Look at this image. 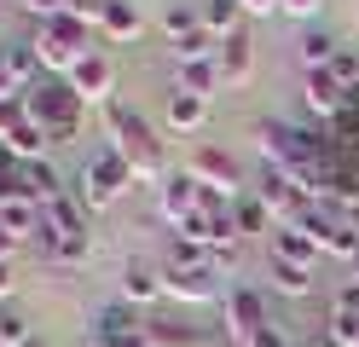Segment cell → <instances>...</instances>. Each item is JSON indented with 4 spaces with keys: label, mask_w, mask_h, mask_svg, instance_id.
Instances as JSON below:
<instances>
[{
    "label": "cell",
    "mask_w": 359,
    "mask_h": 347,
    "mask_svg": "<svg viewBox=\"0 0 359 347\" xmlns=\"http://www.w3.org/2000/svg\"><path fill=\"white\" fill-rule=\"evenodd\" d=\"M104 128H110V151H122V162L133 168V179H151V185L168 179L163 139L140 122V110H133V104H116V99H110V104H104Z\"/></svg>",
    "instance_id": "obj_1"
},
{
    "label": "cell",
    "mask_w": 359,
    "mask_h": 347,
    "mask_svg": "<svg viewBox=\"0 0 359 347\" xmlns=\"http://www.w3.org/2000/svg\"><path fill=\"white\" fill-rule=\"evenodd\" d=\"M133 191V168L122 162V151H93L81 162V179H76V197L87 203V208H110V203H122Z\"/></svg>",
    "instance_id": "obj_2"
},
{
    "label": "cell",
    "mask_w": 359,
    "mask_h": 347,
    "mask_svg": "<svg viewBox=\"0 0 359 347\" xmlns=\"http://www.w3.org/2000/svg\"><path fill=\"white\" fill-rule=\"evenodd\" d=\"M24 110L47 128V139H76L81 133V99H76L70 81H35L24 93Z\"/></svg>",
    "instance_id": "obj_3"
},
{
    "label": "cell",
    "mask_w": 359,
    "mask_h": 347,
    "mask_svg": "<svg viewBox=\"0 0 359 347\" xmlns=\"http://www.w3.org/2000/svg\"><path fill=\"white\" fill-rule=\"evenodd\" d=\"M29 46H35L41 69H53V76H70V69H76L87 53H93V46H87V29H81L70 12H64V18H47V23L35 29V41H29Z\"/></svg>",
    "instance_id": "obj_4"
},
{
    "label": "cell",
    "mask_w": 359,
    "mask_h": 347,
    "mask_svg": "<svg viewBox=\"0 0 359 347\" xmlns=\"http://www.w3.org/2000/svg\"><path fill=\"white\" fill-rule=\"evenodd\" d=\"M255 203L273 215V226H302V215L313 208V197L302 191V185L284 168H266V162H261V179H255Z\"/></svg>",
    "instance_id": "obj_5"
},
{
    "label": "cell",
    "mask_w": 359,
    "mask_h": 347,
    "mask_svg": "<svg viewBox=\"0 0 359 347\" xmlns=\"http://www.w3.org/2000/svg\"><path fill=\"white\" fill-rule=\"evenodd\" d=\"M296 231H307V238L319 243V254H336V261H353V254H359V231H353L342 215H330L325 203H313Z\"/></svg>",
    "instance_id": "obj_6"
},
{
    "label": "cell",
    "mask_w": 359,
    "mask_h": 347,
    "mask_svg": "<svg viewBox=\"0 0 359 347\" xmlns=\"http://www.w3.org/2000/svg\"><path fill=\"white\" fill-rule=\"evenodd\" d=\"M261 324H273L261 313V295L243 290V284H226V295H220V330H226V341L250 347V336L261 330Z\"/></svg>",
    "instance_id": "obj_7"
},
{
    "label": "cell",
    "mask_w": 359,
    "mask_h": 347,
    "mask_svg": "<svg viewBox=\"0 0 359 347\" xmlns=\"http://www.w3.org/2000/svg\"><path fill=\"white\" fill-rule=\"evenodd\" d=\"M93 347H151L145 341V318L128 301H110L93 313Z\"/></svg>",
    "instance_id": "obj_8"
},
{
    "label": "cell",
    "mask_w": 359,
    "mask_h": 347,
    "mask_svg": "<svg viewBox=\"0 0 359 347\" xmlns=\"http://www.w3.org/2000/svg\"><path fill=\"white\" fill-rule=\"evenodd\" d=\"M163 295L191 301V307H203V301H215V307H220L226 284H220L215 266H163Z\"/></svg>",
    "instance_id": "obj_9"
},
{
    "label": "cell",
    "mask_w": 359,
    "mask_h": 347,
    "mask_svg": "<svg viewBox=\"0 0 359 347\" xmlns=\"http://www.w3.org/2000/svg\"><path fill=\"white\" fill-rule=\"evenodd\" d=\"M197 185H215V191H226L238 197V185H243V168H238V156L232 151H220V145H203V151H191V168H186Z\"/></svg>",
    "instance_id": "obj_10"
},
{
    "label": "cell",
    "mask_w": 359,
    "mask_h": 347,
    "mask_svg": "<svg viewBox=\"0 0 359 347\" xmlns=\"http://www.w3.org/2000/svg\"><path fill=\"white\" fill-rule=\"evenodd\" d=\"M116 290L128 307H156L163 301V266H151L145 254H128L122 272H116Z\"/></svg>",
    "instance_id": "obj_11"
},
{
    "label": "cell",
    "mask_w": 359,
    "mask_h": 347,
    "mask_svg": "<svg viewBox=\"0 0 359 347\" xmlns=\"http://www.w3.org/2000/svg\"><path fill=\"white\" fill-rule=\"evenodd\" d=\"M64 81L76 87V99H81V104H110V93H116V64H110L104 53H87Z\"/></svg>",
    "instance_id": "obj_12"
},
{
    "label": "cell",
    "mask_w": 359,
    "mask_h": 347,
    "mask_svg": "<svg viewBox=\"0 0 359 347\" xmlns=\"http://www.w3.org/2000/svg\"><path fill=\"white\" fill-rule=\"evenodd\" d=\"M215 69H220V87H250L255 81V35L250 29H232L226 41H220Z\"/></svg>",
    "instance_id": "obj_13"
},
{
    "label": "cell",
    "mask_w": 359,
    "mask_h": 347,
    "mask_svg": "<svg viewBox=\"0 0 359 347\" xmlns=\"http://www.w3.org/2000/svg\"><path fill=\"white\" fill-rule=\"evenodd\" d=\"M302 99H307V116L319 122H336L348 110V87L330 76V69H302Z\"/></svg>",
    "instance_id": "obj_14"
},
{
    "label": "cell",
    "mask_w": 359,
    "mask_h": 347,
    "mask_svg": "<svg viewBox=\"0 0 359 347\" xmlns=\"http://www.w3.org/2000/svg\"><path fill=\"white\" fill-rule=\"evenodd\" d=\"M156 215L180 231V226L197 215V179H191V174H168L163 185H156Z\"/></svg>",
    "instance_id": "obj_15"
},
{
    "label": "cell",
    "mask_w": 359,
    "mask_h": 347,
    "mask_svg": "<svg viewBox=\"0 0 359 347\" xmlns=\"http://www.w3.org/2000/svg\"><path fill=\"white\" fill-rule=\"evenodd\" d=\"M47 145H53V139H47V128H41L29 110H24V122L0 139V151H6L12 162H47Z\"/></svg>",
    "instance_id": "obj_16"
},
{
    "label": "cell",
    "mask_w": 359,
    "mask_h": 347,
    "mask_svg": "<svg viewBox=\"0 0 359 347\" xmlns=\"http://www.w3.org/2000/svg\"><path fill=\"white\" fill-rule=\"evenodd\" d=\"M140 29H145V18H140V6L133 0H104V12H99V35H110V41H140Z\"/></svg>",
    "instance_id": "obj_17"
},
{
    "label": "cell",
    "mask_w": 359,
    "mask_h": 347,
    "mask_svg": "<svg viewBox=\"0 0 359 347\" xmlns=\"http://www.w3.org/2000/svg\"><path fill=\"white\" fill-rule=\"evenodd\" d=\"M266 254H273V261H296V266H319V243H313L307 238V231H296V226H278L273 231V249H266Z\"/></svg>",
    "instance_id": "obj_18"
},
{
    "label": "cell",
    "mask_w": 359,
    "mask_h": 347,
    "mask_svg": "<svg viewBox=\"0 0 359 347\" xmlns=\"http://www.w3.org/2000/svg\"><path fill=\"white\" fill-rule=\"evenodd\" d=\"M203 122H209V99L174 87V93H168V128H174V133H197Z\"/></svg>",
    "instance_id": "obj_19"
},
{
    "label": "cell",
    "mask_w": 359,
    "mask_h": 347,
    "mask_svg": "<svg viewBox=\"0 0 359 347\" xmlns=\"http://www.w3.org/2000/svg\"><path fill=\"white\" fill-rule=\"evenodd\" d=\"M0 64H6V76L18 81V93H29V87H35V76H41V58H35V46H29V41L0 46Z\"/></svg>",
    "instance_id": "obj_20"
},
{
    "label": "cell",
    "mask_w": 359,
    "mask_h": 347,
    "mask_svg": "<svg viewBox=\"0 0 359 347\" xmlns=\"http://www.w3.org/2000/svg\"><path fill=\"white\" fill-rule=\"evenodd\" d=\"M35 226H41V203H29V197L0 203V231H12L18 243H24V238H35Z\"/></svg>",
    "instance_id": "obj_21"
},
{
    "label": "cell",
    "mask_w": 359,
    "mask_h": 347,
    "mask_svg": "<svg viewBox=\"0 0 359 347\" xmlns=\"http://www.w3.org/2000/svg\"><path fill=\"white\" fill-rule=\"evenodd\" d=\"M238 18H243V6H238V0H203V6H197V23H203L215 41H226L232 29H243Z\"/></svg>",
    "instance_id": "obj_22"
},
{
    "label": "cell",
    "mask_w": 359,
    "mask_h": 347,
    "mask_svg": "<svg viewBox=\"0 0 359 347\" xmlns=\"http://www.w3.org/2000/svg\"><path fill=\"white\" fill-rule=\"evenodd\" d=\"M266 272H273V290H278V295H290V301L313 295V272H307V266H296V261H273V254H266Z\"/></svg>",
    "instance_id": "obj_23"
},
{
    "label": "cell",
    "mask_w": 359,
    "mask_h": 347,
    "mask_svg": "<svg viewBox=\"0 0 359 347\" xmlns=\"http://www.w3.org/2000/svg\"><path fill=\"white\" fill-rule=\"evenodd\" d=\"M145 341L151 347H197V330L180 318H145Z\"/></svg>",
    "instance_id": "obj_24"
},
{
    "label": "cell",
    "mask_w": 359,
    "mask_h": 347,
    "mask_svg": "<svg viewBox=\"0 0 359 347\" xmlns=\"http://www.w3.org/2000/svg\"><path fill=\"white\" fill-rule=\"evenodd\" d=\"M296 46H302V69H330V58H336V46H342V41H336L330 29H307Z\"/></svg>",
    "instance_id": "obj_25"
},
{
    "label": "cell",
    "mask_w": 359,
    "mask_h": 347,
    "mask_svg": "<svg viewBox=\"0 0 359 347\" xmlns=\"http://www.w3.org/2000/svg\"><path fill=\"white\" fill-rule=\"evenodd\" d=\"M41 215L58 226V238H76V231H87V215L76 208V197H70V191H64V197H53V203H41Z\"/></svg>",
    "instance_id": "obj_26"
},
{
    "label": "cell",
    "mask_w": 359,
    "mask_h": 347,
    "mask_svg": "<svg viewBox=\"0 0 359 347\" xmlns=\"http://www.w3.org/2000/svg\"><path fill=\"white\" fill-rule=\"evenodd\" d=\"M35 341V324H29V313L24 307H0V347H29Z\"/></svg>",
    "instance_id": "obj_27"
},
{
    "label": "cell",
    "mask_w": 359,
    "mask_h": 347,
    "mask_svg": "<svg viewBox=\"0 0 359 347\" xmlns=\"http://www.w3.org/2000/svg\"><path fill=\"white\" fill-rule=\"evenodd\" d=\"M168 53H174V64H209V58H220V41H215L209 29H197V35H186V41H174Z\"/></svg>",
    "instance_id": "obj_28"
},
{
    "label": "cell",
    "mask_w": 359,
    "mask_h": 347,
    "mask_svg": "<svg viewBox=\"0 0 359 347\" xmlns=\"http://www.w3.org/2000/svg\"><path fill=\"white\" fill-rule=\"evenodd\" d=\"M215 87H220L215 58H209V64H180V93H197V99H209Z\"/></svg>",
    "instance_id": "obj_29"
},
{
    "label": "cell",
    "mask_w": 359,
    "mask_h": 347,
    "mask_svg": "<svg viewBox=\"0 0 359 347\" xmlns=\"http://www.w3.org/2000/svg\"><path fill=\"white\" fill-rule=\"evenodd\" d=\"M232 215H238V231H243V238H261V231H273V215H266L255 197H238V203H232Z\"/></svg>",
    "instance_id": "obj_30"
},
{
    "label": "cell",
    "mask_w": 359,
    "mask_h": 347,
    "mask_svg": "<svg viewBox=\"0 0 359 347\" xmlns=\"http://www.w3.org/2000/svg\"><path fill=\"white\" fill-rule=\"evenodd\" d=\"M203 23H197V6H163V35H168V46L174 41H186V35H197Z\"/></svg>",
    "instance_id": "obj_31"
},
{
    "label": "cell",
    "mask_w": 359,
    "mask_h": 347,
    "mask_svg": "<svg viewBox=\"0 0 359 347\" xmlns=\"http://www.w3.org/2000/svg\"><path fill=\"white\" fill-rule=\"evenodd\" d=\"M330 76L342 81L348 93H359V46H336V58H330Z\"/></svg>",
    "instance_id": "obj_32"
},
{
    "label": "cell",
    "mask_w": 359,
    "mask_h": 347,
    "mask_svg": "<svg viewBox=\"0 0 359 347\" xmlns=\"http://www.w3.org/2000/svg\"><path fill=\"white\" fill-rule=\"evenodd\" d=\"M87 254H93V231H76V238H58V254H53V261H64V266H81Z\"/></svg>",
    "instance_id": "obj_33"
},
{
    "label": "cell",
    "mask_w": 359,
    "mask_h": 347,
    "mask_svg": "<svg viewBox=\"0 0 359 347\" xmlns=\"http://www.w3.org/2000/svg\"><path fill=\"white\" fill-rule=\"evenodd\" d=\"M24 12H35L41 23H47V18H64V12H70V0H24Z\"/></svg>",
    "instance_id": "obj_34"
},
{
    "label": "cell",
    "mask_w": 359,
    "mask_h": 347,
    "mask_svg": "<svg viewBox=\"0 0 359 347\" xmlns=\"http://www.w3.org/2000/svg\"><path fill=\"white\" fill-rule=\"evenodd\" d=\"M99 12H104V0H70V18L81 23V29H87V23H99Z\"/></svg>",
    "instance_id": "obj_35"
},
{
    "label": "cell",
    "mask_w": 359,
    "mask_h": 347,
    "mask_svg": "<svg viewBox=\"0 0 359 347\" xmlns=\"http://www.w3.org/2000/svg\"><path fill=\"white\" fill-rule=\"evenodd\" d=\"M250 347H290V341H284V330H278V324H261V330L250 336Z\"/></svg>",
    "instance_id": "obj_36"
},
{
    "label": "cell",
    "mask_w": 359,
    "mask_h": 347,
    "mask_svg": "<svg viewBox=\"0 0 359 347\" xmlns=\"http://www.w3.org/2000/svg\"><path fill=\"white\" fill-rule=\"evenodd\" d=\"M319 6H325V0H278V12H290V18H302V23H307L313 12H319Z\"/></svg>",
    "instance_id": "obj_37"
},
{
    "label": "cell",
    "mask_w": 359,
    "mask_h": 347,
    "mask_svg": "<svg viewBox=\"0 0 359 347\" xmlns=\"http://www.w3.org/2000/svg\"><path fill=\"white\" fill-rule=\"evenodd\" d=\"M12 295H18V266H12V261H0V307H6Z\"/></svg>",
    "instance_id": "obj_38"
},
{
    "label": "cell",
    "mask_w": 359,
    "mask_h": 347,
    "mask_svg": "<svg viewBox=\"0 0 359 347\" xmlns=\"http://www.w3.org/2000/svg\"><path fill=\"white\" fill-rule=\"evenodd\" d=\"M238 6H243V12H261V18H266V12H278V0H238Z\"/></svg>",
    "instance_id": "obj_39"
},
{
    "label": "cell",
    "mask_w": 359,
    "mask_h": 347,
    "mask_svg": "<svg viewBox=\"0 0 359 347\" xmlns=\"http://www.w3.org/2000/svg\"><path fill=\"white\" fill-rule=\"evenodd\" d=\"M12 249H18V238H12V231H0V261H12Z\"/></svg>",
    "instance_id": "obj_40"
},
{
    "label": "cell",
    "mask_w": 359,
    "mask_h": 347,
    "mask_svg": "<svg viewBox=\"0 0 359 347\" xmlns=\"http://www.w3.org/2000/svg\"><path fill=\"white\" fill-rule=\"evenodd\" d=\"M307 347H342V341H336V336H330V330H319V336H313V341H307Z\"/></svg>",
    "instance_id": "obj_41"
},
{
    "label": "cell",
    "mask_w": 359,
    "mask_h": 347,
    "mask_svg": "<svg viewBox=\"0 0 359 347\" xmlns=\"http://www.w3.org/2000/svg\"><path fill=\"white\" fill-rule=\"evenodd\" d=\"M342 290H348V295L359 301V266H353V278H348V284H342Z\"/></svg>",
    "instance_id": "obj_42"
},
{
    "label": "cell",
    "mask_w": 359,
    "mask_h": 347,
    "mask_svg": "<svg viewBox=\"0 0 359 347\" xmlns=\"http://www.w3.org/2000/svg\"><path fill=\"white\" fill-rule=\"evenodd\" d=\"M29 347H47V341H29Z\"/></svg>",
    "instance_id": "obj_43"
},
{
    "label": "cell",
    "mask_w": 359,
    "mask_h": 347,
    "mask_svg": "<svg viewBox=\"0 0 359 347\" xmlns=\"http://www.w3.org/2000/svg\"><path fill=\"white\" fill-rule=\"evenodd\" d=\"M353 266H359V254H353Z\"/></svg>",
    "instance_id": "obj_44"
},
{
    "label": "cell",
    "mask_w": 359,
    "mask_h": 347,
    "mask_svg": "<svg viewBox=\"0 0 359 347\" xmlns=\"http://www.w3.org/2000/svg\"><path fill=\"white\" fill-rule=\"evenodd\" d=\"M353 347H359V336H353Z\"/></svg>",
    "instance_id": "obj_45"
},
{
    "label": "cell",
    "mask_w": 359,
    "mask_h": 347,
    "mask_svg": "<svg viewBox=\"0 0 359 347\" xmlns=\"http://www.w3.org/2000/svg\"><path fill=\"white\" fill-rule=\"evenodd\" d=\"M18 6H24V0H18Z\"/></svg>",
    "instance_id": "obj_46"
}]
</instances>
